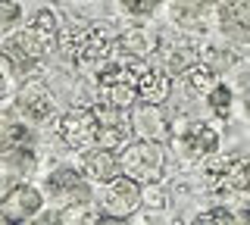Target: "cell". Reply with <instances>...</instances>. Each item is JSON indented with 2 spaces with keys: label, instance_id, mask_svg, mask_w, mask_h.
<instances>
[{
  "label": "cell",
  "instance_id": "6da1fadb",
  "mask_svg": "<svg viewBox=\"0 0 250 225\" xmlns=\"http://www.w3.org/2000/svg\"><path fill=\"white\" fill-rule=\"evenodd\" d=\"M138 79H141V66H135L131 60L125 63H113L97 69V91L104 97V103L116 106V110H128L138 103Z\"/></svg>",
  "mask_w": 250,
  "mask_h": 225
},
{
  "label": "cell",
  "instance_id": "7a4b0ae2",
  "mask_svg": "<svg viewBox=\"0 0 250 225\" xmlns=\"http://www.w3.org/2000/svg\"><path fill=\"white\" fill-rule=\"evenodd\" d=\"M47 50L50 47H47L44 38L38 35L31 25H25L22 32H13L10 38L0 41V60L6 63V69H10L16 79H25V75L35 72Z\"/></svg>",
  "mask_w": 250,
  "mask_h": 225
},
{
  "label": "cell",
  "instance_id": "3957f363",
  "mask_svg": "<svg viewBox=\"0 0 250 225\" xmlns=\"http://www.w3.org/2000/svg\"><path fill=\"white\" fill-rule=\"evenodd\" d=\"M122 163V175L135 178L138 184H156L166 172V157H163V147L153 141H131L122 147L119 153Z\"/></svg>",
  "mask_w": 250,
  "mask_h": 225
},
{
  "label": "cell",
  "instance_id": "277c9868",
  "mask_svg": "<svg viewBox=\"0 0 250 225\" xmlns=\"http://www.w3.org/2000/svg\"><path fill=\"white\" fill-rule=\"evenodd\" d=\"M44 206V197L28 182H16L10 191L0 197V225H25L35 219Z\"/></svg>",
  "mask_w": 250,
  "mask_h": 225
},
{
  "label": "cell",
  "instance_id": "5b68a950",
  "mask_svg": "<svg viewBox=\"0 0 250 225\" xmlns=\"http://www.w3.org/2000/svg\"><path fill=\"white\" fill-rule=\"evenodd\" d=\"M31 147H35V138H31V131L25 125H19V122L0 125V160L10 169H16V172L35 169V153H31Z\"/></svg>",
  "mask_w": 250,
  "mask_h": 225
},
{
  "label": "cell",
  "instance_id": "8992f818",
  "mask_svg": "<svg viewBox=\"0 0 250 225\" xmlns=\"http://www.w3.org/2000/svg\"><path fill=\"white\" fill-rule=\"evenodd\" d=\"M57 131H60V138H62V144H66V147L84 153V150H91V147H97L100 125H97L94 110H69L60 119Z\"/></svg>",
  "mask_w": 250,
  "mask_h": 225
},
{
  "label": "cell",
  "instance_id": "52a82bcc",
  "mask_svg": "<svg viewBox=\"0 0 250 225\" xmlns=\"http://www.w3.org/2000/svg\"><path fill=\"white\" fill-rule=\"evenodd\" d=\"M207 178L213 191H250V153L213 160L207 166Z\"/></svg>",
  "mask_w": 250,
  "mask_h": 225
},
{
  "label": "cell",
  "instance_id": "ba28073f",
  "mask_svg": "<svg viewBox=\"0 0 250 225\" xmlns=\"http://www.w3.org/2000/svg\"><path fill=\"white\" fill-rule=\"evenodd\" d=\"M113 57V35L104 25H91L75 38L72 60L78 66H106Z\"/></svg>",
  "mask_w": 250,
  "mask_h": 225
},
{
  "label": "cell",
  "instance_id": "9c48e42d",
  "mask_svg": "<svg viewBox=\"0 0 250 225\" xmlns=\"http://www.w3.org/2000/svg\"><path fill=\"white\" fill-rule=\"evenodd\" d=\"M44 188L50 197L62 200V204L75 206V204H88L91 200V188H88V178H84V172H78V169L72 166H60L53 169L50 175H47Z\"/></svg>",
  "mask_w": 250,
  "mask_h": 225
},
{
  "label": "cell",
  "instance_id": "30bf717a",
  "mask_svg": "<svg viewBox=\"0 0 250 225\" xmlns=\"http://www.w3.org/2000/svg\"><path fill=\"white\" fill-rule=\"evenodd\" d=\"M128 125H131V135L138 138V141H166L172 135V125L166 119V113L160 110L156 103H144V100H138L135 106H131V116H128Z\"/></svg>",
  "mask_w": 250,
  "mask_h": 225
},
{
  "label": "cell",
  "instance_id": "8fae6325",
  "mask_svg": "<svg viewBox=\"0 0 250 225\" xmlns=\"http://www.w3.org/2000/svg\"><path fill=\"white\" fill-rule=\"evenodd\" d=\"M141 206V184L128 175H119L113 182H106L104 188V209L109 216H119V219H128L131 213Z\"/></svg>",
  "mask_w": 250,
  "mask_h": 225
},
{
  "label": "cell",
  "instance_id": "7c38bea8",
  "mask_svg": "<svg viewBox=\"0 0 250 225\" xmlns=\"http://www.w3.org/2000/svg\"><path fill=\"white\" fill-rule=\"evenodd\" d=\"M219 28L229 41L250 44V0H225L219 10Z\"/></svg>",
  "mask_w": 250,
  "mask_h": 225
},
{
  "label": "cell",
  "instance_id": "4fadbf2b",
  "mask_svg": "<svg viewBox=\"0 0 250 225\" xmlns=\"http://www.w3.org/2000/svg\"><path fill=\"white\" fill-rule=\"evenodd\" d=\"M82 169H84V175H91L94 182H104V184L122 175L119 153L109 150V147H91V150H84L82 153Z\"/></svg>",
  "mask_w": 250,
  "mask_h": 225
},
{
  "label": "cell",
  "instance_id": "5bb4252c",
  "mask_svg": "<svg viewBox=\"0 0 250 225\" xmlns=\"http://www.w3.org/2000/svg\"><path fill=\"white\" fill-rule=\"evenodd\" d=\"M182 147L188 157L194 160H207L219 150V131L207 122H191L185 131H182Z\"/></svg>",
  "mask_w": 250,
  "mask_h": 225
},
{
  "label": "cell",
  "instance_id": "9a60e30c",
  "mask_svg": "<svg viewBox=\"0 0 250 225\" xmlns=\"http://www.w3.org/2000/svg\"><path fill=\"white\" fill-rule=\"evenodd\" d=\"M169 88H172V79L163 69L156 66H141V79H138V100L144 103H156L160 106L163 100L169 97Z\"/></svg>",
  "mask_w": 250,
  "mask_h": 225
},
{
  "label": "cell",
  "instance_id": "2e32d148",
  "mask_svg": "<svg viewBox=\"0 0 250 225\" xmlns=\"http://www.w3.org/2000/svg\"><path fill=\"white\" fill-rule=\"evenodd\" d=\"M19 110L28 116V119H50L53 116V97L44 91V84H25V88L19 91Z\"/></svg>",
  "mask_w": 250,
  "mask_h": 225
},
{
  "label": "cell",
  "instance_id": "e0dca14e",
  "mask_svg": "<svg viewBox=\"0 0 250 225\" xmlns=\"http://www.w3.org/2000/svg\"><path fill=\"white\" fill-rule=\"evenodd\" d=\"M28 25L35 28V32L41 35V38H44V44H47V47H53V44H57V38H60V22H57V16H53L50 10H38L35 16H31Z\"/></svg>",
  "mask_w": 250,
  "mask_h": 225
},
{
  "label": "cell",
  "instance_id": "ac0fdd59",
  "mask_svg": "<svg viewBox=\"0 0 250 225\" xmlns=\"http://www.w3.org/2000/svg\"><path fill=\"white\" fill-rule=\"evenodd\" d=\"M231 88H225V84H213L209 88V94H207V103H209V110H213L219 119H229L231 116Z\"/></svg>",
  "mask_w": 250,
  "mask_h": 225
},
{
  "label": "cell",
  "instance_id": "d6986e66",
  "mask_svg": "<svg viewBox=\"0 0 250 225\" xmlns=\"http://www.w3.org/2000/svg\"><path fill=\"white\" fill-rule=\"evenodd\" d=\"M22 22V6L16 0H0V32H10Z\"/></svg>",
  "mask_w": 250,
  "mask_h": 225
},
{
  "label": "cell",
  "instance_id": "ffe728a7",
  "mask_svg": "<svg viewBox=\"0 0 250 225\" xmlns=\"http://www.w3.org/2000/svg\"><path fill=\"white\" fill-rule=\"evenodd\" d=\"M191 225H238V219H234L229 209L216 206V209H207V213H200Z\"/></svg>",
  "mask_w": 250,
  "mask_h": 225
},
{
  "label": "cell",
  "instance_id": "44dd1931",
  "mask_svg": "<svg viewBox=\"0 0 250 225\" xmlns=\"http://www.w3.org/2000/svg\"><path fill=\"white\" fill-rule=\"evenodd\" d=\"M122 6L131 13V16H150L163 6V0H122Z\"/></svg>",
  "mask_w": 250,
  "mask_h": 225
},
{
  "label": "cell",
  "instance_id": "7402d4cb",
  "mask_svg": "<svg viewBox=\"0 0 250 225\" xmlns=\"http://www.w3.org/2000/svg\"><path fill=\"white\" fill-rule=\"evenodd\" d=\"M31 225H62V219H60V213H41Z\"/></svg>",
  "mask_w": 250,
  "mask_h": 225
},
{
  "label": "cell",
  "instance_id": "603a6c76",
  "mask_svg": "<svg viewBox=\"0 0 250 225\" xmlns=\"http://www.w3.org/2000/svg\"><path fill=\"white\" fill-rule=\"evenodd\" d=\"M94 225H125V219H119V216H109V213H104V216H97V219H94Z\"/></svg>",
  "mask_w": 250,
  "mask_h": 225
},
{
  "label": "cell",
  "instance_id": "cb8c5ba5",
  "mask_svg": "<svg viewBox=\"0 0 250 225\" xmlns=\"http://www.w3.org/2000/svg\"><path fill=\"white\" fill-rule=\"evenodd\" d=\"M244 110H247V116H250V79H247V84H244Z\"/></svg>",
  "mask_w": 250,
  "mask_h": 225
},
{
  "label": "cell",
  "instance_id": "d4e9b609",
  "mask_svg": "<svg viewBox=\"0 0 250 225\" xmlns=\"http://www.w3.org/2000/svg\"><path fill=\"white\" fill-rule=\"evenodd\" d=\"M241 222H244V225H250V206H244V209H241Z\"/></svg>",
  "mask_w": 250,
  "mask_h": 225
},
{
  "label": "cell",
  "instance_id": "484cf974",
  "mask_svg": "<svg viewBox=\"0 0 250 225\" xmlns=\"http://www.w3.org/2000/svg\"><path fill=\"white\" fill-rule=\"evenodd\" d=\"M3 94H6V79L0 75V97H3Z\"/></svg>",
  "mask_w": 250,
  "mask_h": 225
},
{
  "label": "cell",
  "instance_id": "4316f807",
  "mask_svg": "<svg viewBox=\"0 0 250 225\" xmlns=\"http://www.w3.org/2000/svg\"><path fill=\"white\" fill-rule=\"evenodd\" d=\"M182 3H197V6H203V3H207V0H182Z\"/></svg>",
  "mask_w": 250,
  "mask_h": 225
},
{
  "label": "cell",
  "instance_id": "83f0119b",
  "mask_svg": "<svg viewBox=\"0 0 250 225\" xmlns=\"http://www.w3.org/2000/svg\"><path fill=\"white\" fill-rule=\"evenodd\" d=\"M0 184H3V178H0Z\"/></svg>",
  "mask_w": 250,
  "mask_h": 225
}]
</instances>
